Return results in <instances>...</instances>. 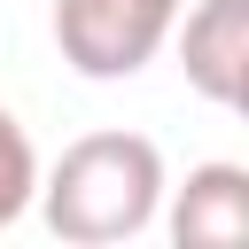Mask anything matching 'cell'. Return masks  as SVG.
<instances>
[{
	"instance_id": "obj_5",
	"label": "cell",
	"mask_w": 249,
	"mask_h": 249,
	"mask_svg": "<svg viewBox=\"0 0 249 249\" xmlns=\"http://www.w3.org/2000/svg\"><path fill=\"white\" fill-rule=\"evenodd\" d=\"M39 195V148L16 124V109H0V226H16Z\"/></svg>"
},
{
	"instance_id": "obj_2",
	"label": "cell",
	"mask_w": 249,
	"mask_h": 249,
	"mask_svg": "<svg viewBox=\"0 0 249 249\" xmlns=\"http://www.w3.org/2000/svg\"><path fill=\"white\" fill-rule=\"evenodd\" d=\"M187 0H54V47L78 78L117 86L156 62Z\"/></svg>"
},
{
	"instance_id": "obj_3",
	"label": "cell",
	"mask_w": 249,
	"mask_h": 249,
	"mask_svg": "<svg viewBox=\"0 0 249 249\" xmlns=\"http://www.w3.org/2000/svg\"><path fill=\"white\" fill-rule=\"evenodd\" d=\"M179 31V70L210 109L249 101V0H195Z\"/></svg>"
},
{
	"instance_id": "obj_1",
	"label": "cell",
	"mask_w": 249,
	"mask_h": 249,
	"mask_svg": "<svg viewBox=\"0 0 249 249\" xmlns=\"http://www.w3.org/2000/svg\"><path fill=\"white\" fill-rule=\"evenodd\" d=\"M31 202L78 249L140 241L163 210V148L148 132H86L54 156V171L39 179Z\"/></svg>"
},
{
	"instance_id": "obj_4",
	"label": "cell",
	"mask_w": 249,
	"mask_h": 249,
	"mask_svg": "<svg viewBox=\"0 0 249 249\" xmlns=\"http://www.w3.org/2000/svg\"><path fill=\"white\" fill-rule=\"evenodd\" d=\"M171 241L179 249H241L249 241V171L241 163H195L171 195Z\"/></svg>"
}]
</instances>
